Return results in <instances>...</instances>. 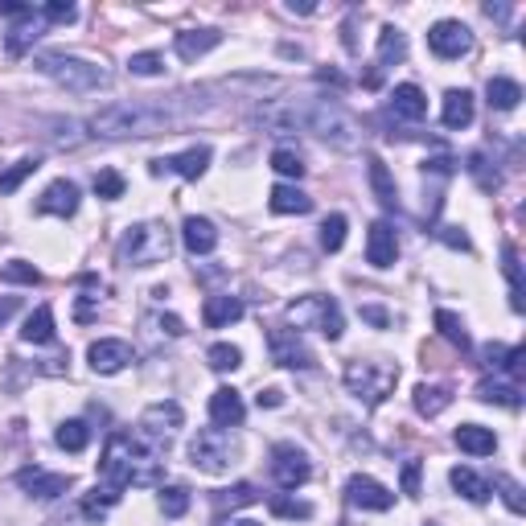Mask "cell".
I'll return each mask as SVG.
<instances>
[{"mask_svg":"<svg viewBox=\"0 0 526 526\" xmlns=\"http://www.w3.org/2000/svg\"><path fill=\"white\" fill-rule=\"evenodd\" d=\"M440 120H444V128H448V132L468 128V123H473V95H468L465 87H460V90H448V95H444Z\"/></svg>","mask_w":526,"mask_h":526,"instance_id":"cb8c5ba5","label":"cell"},{"mask_svg":"<svg viewBox=\"0 0 526 526\" xmlns=\"http://www.w3.org/2000/svg\"><path fill=\"white\" fill-rule=\"evenodd\" d=\"M255 501H259V489H255L251 481H238V485H230V489H218V493H214V506H218V510L255 506Z\"/></svg>","mask_w":526,"mask_h":526,"instance_id":"8d00e7d4","label":"cell"},{"mask_svg":"<svg viewBox=\"0 0 526 526\" xmlns=\"http://www.w3.org/2000/svg\"><path fill=\"white\" fill-rule=\"evenodd\" d=\"M161 510L169 518H181L189 510V489L185 485H169V489H161Z\"/></svg>","mask_w":526,"mask_h":526,"instance_id":"bcb514c9","label":"cell"},{"mask_svg":"<svg viewBox=\"0 0 526 526\" xmlns=\"http://www.w3.org/2000/svg\"><path fill=\"white\" fill-rule=\"evenodd\" d=\"M238 457V444L230 440L226 427H202V432L189 440V465L202 468V473H226Z\"/></svg>","mask_w":526,"mask_h":526,"instance_id":"ba28073f","label":"cell"},{"mask_svg":"<svg viewBox=\"0 0 526 526\" xmlns=\"http://www.w3.org/2000/svg\"><path fill=\"white\" fill-rule=\"evenodd\" d=\"M120 498H123V493L111 489V485H95L90 493H82V518H90V522H103Z\"/></svg>","mask_w":526,"mask_h":526,"instance_id":"f1b7e54d","label":"cell"},{"mask_svg":"<svg viewBox=\"0 0 526 526\" xmlns=\"http://www.w3.org/2000/svg\"><path fill=\"white\" fill-rule=\"evenodd\" d=\"M268 350H271V362L284 370H309L312 366V350L300 342V333L288 325H271L268 329Z\"/></svg>","mask_w":526,"mask_h":526,"instance_id":"8fae6325","label":"cell"},{"mask_svg":"<svg viewBox=\"0 0 526 526\" xmlns=\"http://www.w3.org/2000/svg\"><path fill=\"white\" fill-rule=\"evenodd\" d=\"M16 309H21V300H16V296H0V325H5Z\"/></svg>","mask_w":526,"mask_h":526,"instance_id":"680465c9","label":"cell"},{"mask_svg":"<svg viewBox=\"0 0 526 526\" xmlns=\"http://www.w3.org/2000/svg\"><path fill=\"white\" fill-rule=\"evenodd\" d=\"M255 123L268 132H312L333 148H353L362 140L358 120L333 99H276L255 111Z\"/></svg>","mask_w":526,"mask_h":526,"instance_id":"6da1fadb","label":"cell"},{"mask_svg":"<svg viewBox=\"0 0 526 526\" xmlns=\"http://www.w3.org/2000/svg\"><path fill=\"white\" fill-rule=\"evenodd\" d=\"M205 358H210L214 370H238V366H243V350H238V345H230V342L210 345V353H205Z\"/></svg>","mask_w":526,"mask_h":526,"instance_id":"7bdbcfd3","label":"cell"},{"mask_svg":"<svg viewBox=\"0 0 526 526\" xmlns=\"http://www.w3.org/2000/svg\"><path fill=\"white\" fill-rule=\"evenodd\" d=\"M37 70L49 74L58 87L74 90V95H87V90L107 87V70H103V66L87 62V58H74V54H46V58H37Z\"/></svg>","mask_w":526,"mask_h":526,"instance_id":"8992f818","label":"cell"},{"mask_svg":"<svg viewBox=\"0 0 526 526\" xmlns=\"http://www.w3.org/2000/svg\"><path fill=\"white\" fill-rule=\"evenodd\" d=\"M79 210V185L66 177L49 181L46 189H41L37 197V214H54V218H70V214Z\"/></svg>","mask_w":526,"mask_h":526,"instance_id":"ac0fdd59","label":"cell"},{"mask_svg":"<svg viewBox=\"0 0 526 526\" xmlns=\"http://www.w3.org/2000/svg\"><path fill=\"white\" fill-rule=\"evenodd\" d=\"M128 70L140 74V79H156V74H164V58L156 54V49H144V54L128 58Z\"/></svg>","mask_w":526,"mask_h":526,"instance_id":"ee69618b","label":"cell"},{"mask_svg":"<svg viewBox=\"0 0 526 526\" xmlns=\"http://www.w3.org/2000/svg\"><path fill=\"white\" fill-rule=\"evenodd\" d=\"M181 424H185V411H181V403L161 399V403H148V407H144V416H140L136 436H140V440H148V444H153V448L164 457Z\"/></svg>","mask_w":526,"mask_h":526,"instance_id":"9c48e42d","label":"cell"},{"mask_svg":"<svg viewBox=\"0 0 526 526\" xmlns=\"http://www.w3.org/2000/svg\"><path fill=\"white\" fill-rule=\"evenodd\" d=\"M394 259H399V238H394V226L378 218L374 226H370V235H366V263H370V268H378V271H386V268H394Z\"/></svg>","mask_w":526,"mask_h":526,"instance_id":"2e32d148","label":"cell"},{"mask_svg":"<svg viewBox=\"0 0 526 526\" xmlns=\"http://www.w3.org/2000/svg\"><path fill=\"white\" fill-rule=\"evenodd\" d=\"M284 403V391H263L259 394V407H279Z\"/></svg>","mask_w":526,"mask_h":526,"instance_id":"91938a15","label":"cell"},{"mask_svg":"<svg viewBox=\"0 0 526 526\" xmlns=\"http://www.w3.org/2000/svg\"><path fill=\"white\" fill-rule=\"evenodd\" d=\"M403 58H407V37L394 25H383V33H378V70L403 62Z\"/></svg>","mask_w":526,"mask_h":526,"instance_id":"4dcf8cb0","label":"cell"},{"mask_svg":"<svg viewBox=\"0 0 526 526\" xmlns=\"http://www.w3.org/2000/svg\"><path fill=\"white\" fill-rule=\"evenodd\" d=\"M493 485H498V489H501V498H506V506L514 510V514H522V510H526V501H522V485H518L514 477H506V473H498V477H493Z\"/></svg>","mask_w":526,"mask_h":526,"instance_id":"c3c4849f","label":"cell"},{"mask_svg":"<svg viewBox=\"0 0 526 526\" xmlns=\"http://www.w3.org/2000/svg\"><path fill=\"white\" fill-rule=\"evenodd\" d=\"M394 383H399V370L386 362H345V386L370 407H378L394 391Z\"/></svg>","mask_w":526,"mask_h":526,"instance_id":"52a82bcc","label":"cell"},{"mask_svg":"<svg viewBox=\"0 0 526 526\" xmlns=\"http://www.w3.org/2000/svg\"><path fill=\"white\" fill-rule=\"evenodd\" d=\"M115 255L128 268H156V263H164L173 255V235L164 222H136V226L123 230Z\"/></svg>","mask_w":526,"mask_h":526,"instance_id":"277c9868","label":"cell"},{"mask_svg":"<svg viewBox=\"0 0 526 526\" xmlns=\"http://www.w3.org/2000/svg\"><path fill=\"white\" fill-rule=\"evenodd\" d=\"M345 214H329L325 222H321V247L325 251H342V243H345Z\"/></svg>","mask_w":526,"mask_h":526,"instance_id":"60d3db41","label":"cell"},{"mask_svg":"<svg viewBox=\"0 0 526 526\" xmlns=\"http://www.w3.org/2000/svg\"><path fill=\"white\" fill-rule=\"evenodd\" d=\"M271 169H276L279 177H296V181H300L304 177V156L292 153V148H276V153H271Z\"/></svg>","mask_w":526,"mask_h":526,"instance_id":"b9f144b4","label":"cell"},{"mask_svg":"<svg viewBox=\"0 0 526 526\" xmlns=\"http://www.w3.org/2000/svg\"><path fill=\"white\" fill-rule=\"evenodd\" d=\"M0 279L5 284H41V271L33 268V263H25V259H8L5 268H0Z\"/></svg>","mask_w":526,"mask_h":526,"instance_id":"ab89813d","label":"cell"},{"mask_svg":"<svg viewBox=\"0 0 526 526\" xmlns=\"http://www.w3.org/2000/svg\"><path fill=\"white\" fill-rule=\"evenodd\" d=\"M436 329H440V337H444V342H452L460 353H468V350H473V342H468V333H465V321H460L457 312H448V309H436Z\"/></svg>","mask_w":526,"mask_h":526,"instance_id":"836d02e7","label":"cell"},{"mask_svg":"<svg viewBox=\"0 0 526 526\" xmlns=\"http://www.w3.org/2000/svg\"><path fill=\"white\" fill-rule=\"evenodd\" d=\"M501 370L510 374V383H522V374H526V345H514V350L506 353V362H501Z\"/></svg>","mask_w":526,"mask_h":526,"instance_id":"816d5d0a","label":"cell"},{"mask_svg":"<svg viewBox=\"0 0 526 526\" xmlns=\"http://www.w3.org/2000/svg\"><path fill=\"white\" fill-rule=\"evenodd\" d=\"M218 526H263V522H251V518H235V522H218Z\"/></svg>","mask_w":526,"mask_h":526,"instance_id":"94428289","label":"cell"},{"mask_svg":"<svg viewBox=\"0 0 526 526\" xmlns=\"http://www.w3.org/2000/svg\"><path fill=\"white\" fill-rule=\"evenodd\" d=\"M156 329H161V333H169V337H181V333H185L181 317H173V312H169V317H156Z\"/></svg>","mask_w":526,"mask_h":526,"instance_id":"9f6ffc18","label":"cell"},{"mask_svg":"<svg viewBox=\"0 0 526 526\" xmlns=\"http://www.w3.org/2000/svg\"><path fill=\"white\" fill-rule=\"evenodd\" d=\"M403 493H411V498L419 493V460H407V465H403Z\"/></svg>","mask_w":526,"mask_h":526,"instance_id":"f5cc1de1","label":"cell"},{"mask_svg":"<svg viewBox=\"0 0 526 526\" xmlns=\"http://www.w3.org/2000/svg\"><path fill=\"white\" fill-rule=\"evenodd\" d=\"M95 194L107 197V202H115V197H123V177L115 169H99L95 173Z\"/></svg>","mask_w":526,"mask_h":526,"instance_id":"7dc6e473","label":"cell"},{"mask_svg":"<svg viewBox=\"0 0 526 526\" xmlns=\"http://www.w3.org/2000/svg\"><path fill=\"white\" fill-rule=\"evenodd\" d=\"M87 358H90V370H95V374H120V370L132 362V345L120 342V337H103V342L90 345Z\"/></svg>","mask_w":526,"mask_h":526,"instance_id":"d6986e66","label":"cell"},{"mask_svg":"<svg viewBox=\"0 0 526 526\" xmlns=\"http://www.w3.org/2000/svg\"><path fill=\"white\" fill-rule=\"evenodd\" d=\"M181 243H185L189 255H210L214 247H218V230H214L210 218H197V214H189V218L181 222Z\"/></svg>","mask_w":526,"mask_h":526,"instance_id":"44dd1931","label":"cell"},{"mask_svg":"<svg viewBox=\"0 0 526 526\" xmlns=\"http://www.w3.org/2000/svg\"><path fill=\"white\" fill-rule=\"evenodd\" d=\"M99 477H103V485H111V489H120V493L128 489V485L148 489V485H161L164 460H161V452L148 440H140L136 432H111L107 436L103 460H99Z\"/></svg>","mask_w":526,"mask_h":526,"instance_id":"3957f363","label":"cell"},{"mask_svg":"<svg viewBox=\"0 0 526 526\" xmlns=\"http://www.w3.org/2000/svg\"><path fill=\"white\" fill-rule=\"evenodd\" d=\"M16 485H21L29 498H41V501H54L70 489V473H46V468H21L16 473Z\"/></svg>","mask_w":526,"mask_h":526,"instance_id":"9a60e30c","label":"cell"},{"mask_svg":"<svg viewBox=\"0 0 526 526\" xmlns=\"http://www.w3.org/2000/svg\"><path fill=\"white\" fill-rule=\"evenodd\" d=\"M440 238H444L448 247H460V251H468V235H460L457 226H444V230H440Z\"/></svg>","mask_w":526,"mask_h":526,"instance_id":"6f0895ef","label":"cell"},{"mask_svg":"<svg viewBox=\"0 0 526 526\" xmlns=\"http://www.w3.org/2000/svg\"><path fill=\"white\" fill-rule=\"evenodd\" d=\"M370 185H374V197L386 210H399V194H394V181H391V173H386L383 156H370Z\"/></svg>","mask_w":526,"mask_h":526,"instance_id":"d6a6232c","label":"cell"},{"mask_svg":"<svg viewBox=\"0 0 526 526\" xmlns=\"http://www.w3.org/2000/svg\"><path fill=\"white\" fill-rule=\"evenodd\" d=\"M243 317V300L238 296H205L202 304V321L210 329H222V325H235Z\"/></svg>","mask_w":526,"mask_h":526,"instance_id":"603a6c76","label":"cell"},{"mask_svg":"<svg viewBox=\"0 0 526 526\" xmlns=\"http://www.w3.org/2000/svg\"><path fill=\"white\" fill-rule=\"evenodd\" d=\"M284 317H288V325H292L296 333H300V329H317V333L329 337V342H337V337H342V329H345L342 304H337L333 296H321V292L292 300Z\"/></svg>","mask_w":526,"mask_h":526,"instance_id":"5b68a950","label":"cell"},{"mask_svg":"<svg viewBox=\"0 0 526 526\" xmlns=\"http://www.w3.org/2000/svg\"><path fill=\"white\" fill-rule=\"evenodd\" d=\"M243 416H247V407H243V394H238L235 386H218V391L210 394L214 427H238V424H243Z\"/></svg>","mask_w":526,"mask_h":526,"instance_id":"ffe728a7","label":"cell"},{"mask_svg":"<svg viewBox=\"0 0 526 526\" xmlns=\"http://www.w3.org/2000/svg\"><path fill=\"white\" fill-rule=\"evenodd\" d=\"M37 169H41V161H33V156H29V161H16L8 173H0V194H13V189L21 185L25 177H33Z\"/></svg>","mask_w":526,"mask_h":526,"instance_id":"f6af8a7d","label":"cell"},{"mask_svg":"<svg viewBox=\"0 0 526 526\" xmlns=\"http://www.w3.org/2000/svg\"><path fill=\"white\" fill-rule=\"evenodd\" d=\"M345 501L358 510H374V514H383V510L394 506V493L386 489V485H378L374 477L366 473H353L350 481H345Z\"/></svg>","mask_w":526,"mask_h":526,"instance_id":"5bb4252c","label":"cell"},{"mask_svg":"<svg viewBox=\"0 0 526 526\" xmlns=\"http://www.w3.org/2000/svg\"><path fill=\"white\" fill-rule=\"evenodd\" d=\"M0 13L13 16V29H8L5 46H8V54H13V58H21L25 49L41 37V29H46V16H41V8L21 5V0H5V5H0Z\"/></svg>","mask_w":526,"mask_h":526,"instance_id":"30bf717a","label":"cell"},{"mask_svg":"<svg viewBox=\"0 0 526 526\" xmlns=\"http://www.w3.org/2000/svg\"><path fill=\"white\" fill-rule=\"evenodd\" d=\"M205 103H181L177 99H148V103H107L87 120L90 136L103 140H123V136H156V132H173L197 115Z\"/></svg>","mask_w":526,"mask_h":526,"instance_id":"7a4b0ae2","label":"cell"},{"mask_svg":"<svg viewBox=\"0 0 526 526\" xmlns=\"http://www.w3.org/2000/svg\"><path fill=\"white\" fill-rule=\"evenodd\" d=\"M448 481H452V489H457L460 498H468V501H489V481H485V477H477L473 468L457 465V468L448 473Z\"/></svg>","mask_w":526,"mask_h":526,"instance_id":"f546056e","label":"cell"},{"mask_svg":"<svg viewBox=\"0 0 526 526\" xmlns=\"http://www.w3.org/2000/svg\"><path fill=\"white\" fill-rule=\"evenodd\" d=\"M271 514L279 518H312L309 501H292V498H271Z\"/></svg>","mask_w":526,"mask_h":526,"instance_id":"f907efd6","label":"cell"},{"mask_svg":"<svg viewBox=\"0 0 526 526\" xmlns=\"http://www.w3.org/2000/svg\"><path fill=\"white\" fill-rule=\"evenodd\" d=\"M501 268H506V279H510V309L514 312H522L526 304H522V268H518V255H514V247H506L501 251Z\"/></svg>","mask_w":526,"mask_h":526,"instance_id":"f35d334b","label":"cell"},{"mask_svg":"<svg viewBox=\"0 0 526 526\" xmlns=\"http://www.w3.org/2000/svg\"><path fill=\"white\" fill-rule=\"evenodd\" d=\"M485 95H489V107H498V111H514L518 99H522V87H518L514 79H489Z\"/></svg>","mask_w":526,"mask_h":526,"instance_id":"d590c367","label":"cell"},{"mask_svg":"<svg viewBox=\"0 0 526 526\" xmlns=\"http://www.w3.org/2000/svg\"><path fill=\"white\" fill-rule=\"evenodd\" d=\"M391 111L399 115V120H424V115H427L424 90H419L416 82H399V87L391 90Z\"/></svg>","mask_w":526,"mask_h":526,"instance_id":"7402d4cb","label":"cell"},{"mask_svg":"<svg viewBox=\"0 0 526 526\" xmlns=\"http://www.w3.org/2000/svg\"><path fill=\"white\" fill-rule=\"evenodd\" d=\"M54 440H58V448H66V452H82L90 444V427L82 424V419H66L54 432Z\"/></svg>","mask_w":526,"mask_h":526,"instance_id":"74e56055","label":"cell"},{"mask_svg":"<svg viewBox=\"0 0 526 526\" xmlns=\"http://www.w3.org/2000/svg\"><path fill=\"white\" fill-rule=\"evenodd\" d=\"M205 164H210V148L194 144V148H185V153H177V156H156L153 173H177V177H185V181H197L205 173Z\"/></svg>","mask_w":526,"mask_h":526,"instance_id":"e0dca14e","label":"cell"},{"mask_svg":"<svg viewBox=\"0 0 526 526\" xmlns=\"http://www.w3.org/2000/svg\"><path fill=\"white\" fill-rule=\"evenodd\" d=\"M41 16L54 25H70L74 16H79V8H74L70 0H49V5H41Z\"/></svg>","mask_w":526,"mask_h":526,"instance_id":"681fc988","label":"cell"},{"mask_svg":"<svg viewBox=\"0 0 526 526\" xmlns=\"http://www.w3.org/2000/svg\"><path fill=\"white\" fill-rule=\"evenodd\" d=\"M362 321H370V325L386 329L391 325V317H386V309H378V304H362Z\"/></svg>","mask_w":526,"mask_h":526,"instance_id":"db71d44e","label":"cell"},{"mask_svg":"<svg viewBox=\"0 0 526 526\" xmlns=\"http://www.w3.org/2000/svg\"><path fill=\"white\" fill-rule=\"evenodd\" d=\"M506 345H485L481 350V358H485V366H493V370H501V362H506Z\"/></svg>","mask_w":526,"mask_h":526,"instance_id":"11a10c76","label":"cell"},{"mask_svg":"<svg viewBox=\"0 0 526 526\" xmlns=\"http://www.w3.org/2000/svg\"><path fill=\"white\" fill-rule=\"evenodd\" d=\"M21 342H29V345H49V342H54V309H49V304H41L37 312L25 317Z\"/></svg>","mask_w":526,"mask_h":526,"instance_id":"83f0119b","label":"cell"},{"mask_svg":"<svg viewBox=\"0 0 526 526\" xmlns=\"http://www.w3.org/2000/svg\"><path fill=\"white\" fill-rule=\"evenodd\" d=\"M477 399L501 403V407H518V403H522V386H518V383H493V378H485V383L477 386Z\"/></svg>","mask_w":526,"mask_h":526,"instance_id":"e575fe53","label":"cell"},{"mask_svg":"<svg viewBox=\"0 0 526 526\" xmlns=\"http://www.w3.org/2000/svg\"><path fill=\"white\" fill-rule=\"evenodd\" d=\"M457 448L468 452V457H489V452L498 448V436H493L489 427H481V424H460L457 427Z\"/></svg>","mask_w":526,"mask_h":526,"instance_id":"d4e9b609","label":"cell"},{"mask_svg":"<svg viewBox=\"0 0 526 526\" xmlns=\"http://www.w3.org/2000/svg\"><path fill=\"white\" fill-rule=\"evenodd\" d=\"M271 477H276L279 489H300L312 477V465H309V457H304V448L276 444V448H271Z\"/></svg>","mask_w":526,"mask_h":526,"instance_id":"7c38bea8","label":"cell"},{"mask_svg":"<svg viewBox=\"0 0 526 526\" xmlns=\"http://www.w3.org/2000/svg\"><path fill=\"white\" fill-rule=\"evenodd\" d=\"M218 41H222L218 29H185V33H177V54L185 58V62H197V58L210 54Z\"/></svg>","mask_w":526,"mask_h":526,"instance_id":"484cf974","label":"cell"},{"mask_svg":"<svg viewBox=\"0 0 526 526\" xmlns=\"http://www.w3.org/2000/svg\"><path fill=\"white\" fill-rule=\"evenodd\" d=\"M427 46H432L436 58L452 62V58H465L468 49H473V33L460 21H436L432 29H427Z\"/></svg>","mask_w":526,"mask_h":526,"instance_id":"4fadbf2b","label":"cell"},{"mask_svg":"<svg viewBox=\"0 0 526 526\" xmlns=\"http://www.w3.org/2000/svg\"><path fill=\"white\" fill-rule=\"evenodd\" d=\"M452 407V391L448 386H427V383H419L416 386V411L419 416H440V411H448Z\"/></svg>","mask_w":526,"mask_h":526,"instance_id":"1f68e13d","label":"cell"},{"mask_svg":"<svg viewBox=\"0 0 526 526\" xmlns=\"http://www.w3.org/2000/svg\"><path fill=\"white\" fill-rule=\"evenodd\" d=\"M268 205H271V214H309L312 197L304 194V189H296V185H276L268 194Z\"/></svg>","mask_w":526,"mask_h":526,"instance_id":"4316f807","label":"cell"}]
</instances>
